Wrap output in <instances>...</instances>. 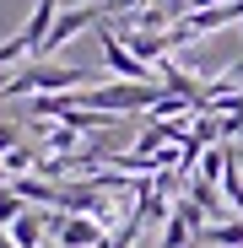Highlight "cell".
<instances>
[{"mask_svg": "<svg viewBox=\"0 0 243 248\" xmlns=\"http://www.w3.org/2000/svg\"><path fill=\"white\" fill-rule=\"evenodd\" d=\"M81 87H97V76L81 65H60V60H32L0 81V97L16 103V97H54V92H81Z\"/></svg>", "mask_w": 243, "mask_h": 248, "instance_id": "6da1fadb", "label": "cell"}, {"mask_svg": "<svg viewBox=\"0 0 243 248\" xmlns=\"http://www.w3.org/2000/svg\"><path fill=\"white\" fill-rule=\"evenodd\" d=\"M27 54H32V49H27V38H22V32L0 44V65H11V60H27Z\"/></svg>", "mask_w": 243, "mask_h": 248, "instance_id": "30bf717a", "label": "cell"}, {"mask_svg": "<svg viewBox=\"0 0 243 248\" xmlns=\"http://www.w3.org/2000/svg\"><path fill=\"white\" fill-rule=\"evenodd\" d=\"M11 237H16V248H44V237H54V216H44V211H27L11 221Z\"/></svg>", "mask_w": 243, "mask_h": 248, "instance_id": "277c9868", "label": "cell"}, {"mask_svg": "<svg viewBox=\"0 0 243 248\" xmlns=\"http://www.w3.org/2000/svg\"><path fill=\"white\" fill-rule=\"evenodd\" d=\"M141 6H146V0H108L103 11H108V16H119V11H141Z\"/></svg>", "mask_w": 243, "mask_h": 248, "instance_id": "8fae6325", "label": "cell"}, {"mask_svg": "<svg viewBox=\"0 0 243 248\" xmlns=\"http://www.w3.org/2000/svg\"><path fill=\"white\" fill-rule=\"evenodd\" d=\"M0 189H11V168H6V156H0Z\"/></svg>", "mask_w": 243, "mask_h": 248, "instance_id": "7c38bea8", "label": "cell"}, {"mask_svg": "<svg viewBox=\"0 0 243 248\" xmlns=\"http://www.w3.org/2000/svg\"><path fill=\"white\" fill-rule=\"evenodd\" d=\"M22 211H27V200H22L16 189H0V227H11Z\"/></svg>", "mask_w": 243, "mask_h": 248, "instance_id": "9c48e42d", "label": "cell"}, {"mask_svg": "<svg viewBox=\"0 0 243 248\" xmlns=\"http://www.w3.org/2000/svg\"><path fill=\"white\" fill-rule=\"evenodd\" d=\"M54 16H60V0H32V16L22 22V38H27V49H32V54L49 44V27H54Z\"/></svg>", "mask_w": 243, "mask_h": 248, "instance_id": "5b68a950", "label": "cell"}, {"mask_svg": "<svg viewBox=\"0 0 243 248\" xmlns=\"http://www.w3.org/2000/svg\"><path fill=\"white\" fill-rule=\"evenodd\" d=\"M200 243L206 248H243V216L216 221V227H200Z\"/></svg>", "mask_w": 243, "mask_h": 248, "instance_id": "8992f818", "label": "cell"}, {"mask_svg": "<svg viewBox=\"0 0 243 248\" xmlns=\"http://www.w3.org/2000/svg\"><path fill=\"white\" fill-rule=\"evenodd\" d=\"M0 248H16V237H11V227H0Z\"/></svg>", "mask_w": 243, "mask_h": 248, "instance_id": "4fadbf2b", "label": "cell"}, {"mask_svg": "<svg viewBox=\"0 0 243 248\" xmlns=\"http://www.w3.org/2000/svg\"><path fill=\"white\" fill-rule=\"evenodd\" d=\"M222 194H227L232 211L243 216V168H238V162H227V168H222Z\"/></svg>", "mask_w": 243, "mask_h": 248, "instance_id": "ba28073f", "label": "cell"}, {"mask_svg": "<svg viewBox=\"0 0 243 248\" xmlns=\"http://www.w3.org/2000/svg\"><path fill=\"white\" fill-rule=\"evenodd\" d=\"M97 6H108V0H97Z\"/></svg>", "mask_w": 243, "mask_h": 248, "instance_id": "5bb4252c", "label": "cell"}, {"mask_svg": "<svg viewBox=\"0 0 243 248\" xmlns=\"http://www.w3.org/2000/svg\"><path fill=\"white\" fill-rule=\"evenodd\" d=\"M184 27L194 38H206V32H222V27H243V0H227V6H206V11H189Z\"/></svg>", "mask_w": 243, "mask_h": 248, "instance_id": "3957f363", "label": "cell"}, {"mask_svg": "<svg viewBox=\"0 0 243 248\" xmlns=\"http://www.w3.org/2000/svg\"><path fill=\"white\" fill-rule=\"evenodd\" d=\"M11 189H16L27 205H60V184H44V178H32V173H27V178H16Z\"/></svg>", "mask_w": 243, "mask_h": 248, "instance_id": "52a82bcc", "label": "cell"}, {"mask_svg": "<svg viewBox=\"0 0 243 248\" xmlns=\"http://www.w3.org/2000/svg\"><path fill=\"white\" fill-rule=\"evenodd\" d=\"M54 248H108V227L97 216H54Z\"/></svg>", "mask_w": 243, "mask_h": 248, "instance_id": "7a4b0ae2", "label": "cell"}]
</instances>
